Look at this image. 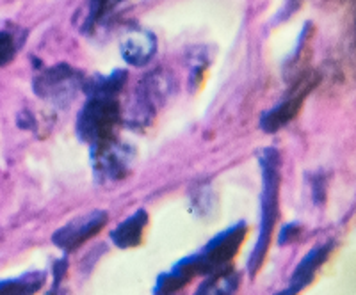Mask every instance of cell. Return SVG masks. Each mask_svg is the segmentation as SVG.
Listing matches in <instances>:
<instances>
[{
  "label": "cell",
  "mask_w": 356,
  "mask_h": 295,
  "mask_svg": "<svg viewBox=\"0 0 356 295\" xmlns=\"http://www.w3.org/2000/svg\"><path fill=\"white\" fill-rule=\"evenodd\" d=\"M127 82L125 69H114L109 75H98L84 82L88 101L79 114L77 132L91 150L113 141L114 130L122 119L118 96Z\"/></svg>",
  "instance_id": "obj_1"
},
{
  "label": "cell",
  "mask_w": 356,
  "mask_h": 295,
  "mask_svg": "<svg viewBox=\"0 0 356 295\" xmlns=\"http://www.w3.org/2000/svg\"><path fill=\"white\" fill-rule=\"evenodd\" d=\"M246 235V224L237 223L235 226L228 228L227 231L219 233L216 239L207 244L200 253L184 258L178 262L171 274L180 281L186 283L196 276H212L228 269V262L235 256L239 246L243 244Z\"/></svg>",
  "instance_id": "obj_2"
},
{
  "label": "cell",
  "mask_w": 356,
  "mask_h": 295,
  "mask_svg": "<svg viewBox=\"0 0 356 295\" xmlns=\"http://www.w3.org/2000/svg\"><path fill=\"white\" fill-rule=\"evenodd\" d=\"M260 167L264 174L262 190V221H260V235L255 249L251 251L248 271L255 276L262 267L267 255V247L271 244V233L278 219V194H280V155L275 148H266L260 151Z\"/></svg>",
  "instance_id": "obj_3"
},
{
  "label": "cell",
  "mask_w": 356,
  "mask_h": 295,
  "mask_svg": "<svg viewBox=\"0 0 356 295\" xmlns=\"http://www.w3.org/2000/svg\"><path fill=\"white\" fill-rule=\"evenodd\" d=\"M173 91L175 78L170 71L161 68L148 73L136 87L127 123L138 126V128L148 125L154 119L155 114L159 112V109L166 103Z\"/></svg>",
  "instance_id": "obj_4"
},
{
  "label": "cell",
  "mask_w": 356,
  "mask_h": 295,
  "mask_svg": "<svg viewBox=\"0 0 356 295\" xmlns=\"http://www.w3.org/2000/svg\"><path fill=\"white\" fill-rule=\"evenodd\" d=\"M84 75L73 66L66 62L47 68L34 78V93L52 106L66 107L70 101L77 98L81 91H84Z\"/></svg>",
  "instance_id": "obj_5"
},
{
  "label": "cell",
  "mask_w": 356,
  "mask_h": 295,
  "mask_svg": "<svg viewBox=\"0 0 356 295\" xmlns=\"http://www.w3.org/2000/svg\"><path fill=\"white\" fill-rule=\"evenodd\" d=\"M91 151H93L95 174L100 182H116L129 174L134 162L132 146L114 137L113 141L97 146Z\"/></svg>",
  "instance_id": "obj_6"
},
{
  "label": "cell",
  "mask_w": 356,
  "mask_h": 295,
  "mask_svg": "<svg viewBox=\"0 0 356 295\" xmlns=\"http://www.w3.org/2000/svg\"><path fill=\"white\" fill-rule=\"evenodd\" d=\"M316 73H308V75L301 77V81H298V84L289 91L287 96L280 101L278 106H275L273 109L267 110L266 114H262V119H260L262 130H266L267 134H275L282 126L289 125L296 117L298 110L301 109V103L307 98V94L316 87Z\"/></svg>",
  "instance_id": "obj_7"
},
{
  "label": "cell",
  "mask_w": 356,
  "mask_h": 295,
  "mask_svg": "<svg viewBox=\"0 0 356 295\" xmlns=\"http://www.w3.org/2000/svg\"><path fill=\"white\" fill-rule=\"evenodd\" d=\"M109 221V215L104 210H93L89 214L81 215V217L72 219L68 224L57 230L52 237V242L57 247H61L63 251L70 253V251H75L82 246L84 242H88L89 239H93L95 235L100 233V230H104V226Z\"/></svg>",
  "instance_id": "obj_8"
},
{
  "label": "cell",
  "mask_w": 356,
  "mask_h": 295,
  "mask_svg": "<svg viewBox=\"0 0 356 295\" xmlns=\"http://www.w3.org/2000/svg\"><path fill=\"white\" fill-rule=\"evenodd\" d=\"M120 52L123 61L130 66H145L157 53V37L141 27H132L123 34L120 41Z\"/></svg>",
  "instance_id": "obj_9"
},
{
  "label": "cell",
  "mask_w": 356,
  "mask_h": 295,
  "mask_svg": "<svg viewBox=\"0 0 356 295\" xmlns=\"http://www.w3.org/2000/svg\"><path fill=\"white\" fill-rule=\"evenodd\" d=\"M330 253H332V244H323V246H317L312 251H308L305 258L298 263L296 271L292 272L289 287L276 295H298L300 292H303L314 281V276L319 271L321 265L326 262Z\"/></svg>",
  "instance_id": "obj_10"
},
{
  "label": "cell",
  "mask_w": 356,
  "mask_h": 295,
  "mask_svg": "<svg viewBox=\"0 0 356 295\" xmlns=\"http://www.w3.org/2000/svg\"><path fill=\"white\" fill-rule=\"evenodd\" d=\"M146 224H148V214L145 210H138L136 214L125 219L116 230L111 233V240L114 246L120 249H129V247H136L141 244L143 231H145Z\"/></svg>",
  "instance_id": "obj_11"
},
{
  "label": "cell",
  "mask_w": 356,
  "mask_h": 295,
  "mask_svg": "<svg viewBox=\"0 0 356 295\" xmlns=\"http://www.w3.org/2000/svg\"><path fill=\"white\" fill-rule=\"evenodd\" d=\"M239 288V274L232 269L209 276L193 295H235Z\"/></svg>",
  "instance_id": "obj_12"
},
{
  "label": "cell",
  "mask_w": 356,
  "mask_h": 295,
  "mask_svg": "<svg viewBox=\"0 0 356 295\" xmlns=\"http://www.w3.org/2000/svg\"><path fill=\"white\" fill-rule=\"evenodd\" d=\"M44 274L34 272L18 279H4L0 281V295H33L41 288Z\"/></svg>",
  "instance_id": "obj_13"
},
{
  "label": "cell",
  "mask_w": 356,
  "mask_h": 295,
  "mask_svg": "<svg viewBox=\"0 0 356 295\" xmlns=\"http://www.w3.org/2000/svg\"><path fill=\"white\" fill-rule=\"evenodd\" d=\"M122 2H125V0H88L84 17V31H91L95 25L106 20Z\"/></svg>",
  "instance_id": "obj_14"
},
{
  "label": "cell",
  "mask_w": 356,
  "mask_h": 295,
  "mask_svg": "<svg viewBox=\"0 0 356 295\" xmlns=\"http://www.w3.org/2000/svg\"><path fill=\"white\" fill-rule=\"evenodd\" d=\"M24 37L15 31H0V66H6L20 50Z\"/></svg>",
  "instance_id": "obj_15"
},
{
  "label": "cell",
  "mask_w": 356,
  "mask_h": 295,
  "mask_svg": "<svg viewBox=\"0 0 356 295\" xmlns=\"http://www.w3.org/2000/svg\"><path fill=\"white\" fill-rule=\"evenodd\" d=\"M298 237H300V226H298V224H287V226L282 230V233H280L278 244L280 246H284V244H291L292 240H296Z\"/></svg>",
  "instance_id": "obj_16"
}]
</instances>
